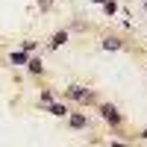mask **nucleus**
Returning a JSON list of instances; mask_svg holds the SVG:
<instances>
[{
  "label": "nucleus",
  "mask_w": 147,
  "mask_h": 147,
  "mask_svg": "<svg viewBox=\"0 0 147 147\" xmlns=\"http://www.w3.org/2000/svg\"><path fill=\"white\" fill-rule=\"evenodd\" d=\"M50 112L59 115V118H65V115H68V109H65V106H59V103H53V106H50Z\"/></svg>",
  "instance_id": "obj_6"
},
{
  "label": "nucleus",
  "mask_w": 147,
  "mask_h": 147,
  "mask_svg": "<svg viewBox=\"0 0 147 147\" xmlns=\"http://www.w3.org/2000/svg\"><path fill=\"white\" fill-rule=\"evenodd\" d=\"M100 112H103V118H106L112 127L121 124V115H118V109H115V106H109V103H106V106H100Z\"/></svg>",
  "instance_id": "obj_2"
},
{
  "label": "nucleus",
  "mask_w": 147,
  "mask_h": 147,
  "mask_svg": "<svg viewBox=\"0 0 147 147\" xmlns=\"http://www.w3.org/2000/svg\"><path fill=\"white\" fill-rule=\"evenodd\" d=\"M103 9H106V15H115V12H118V3H115V0H103Z\"/></svg>",
  "instance_id": "obj_5"
},
{
  "label": "nucleus",
  "mask_w": 147,
  "mask_h": 147,
  "mask_svg": "<svg viewBox=\"0 0 147 147\" xmlns=\"http://www.w3.org/2000/svg\"><path fill=\"white\" fill-rule=\"evenodd\" d=\"M141 138H147V129H144V132H141Z\"/></svg>",
  "instance_id": "obj_10"
},
{
  "label": "nucleus",
  "mask_w": 147,
  "mask_h": 147,
  "mask_svg": "<svg viewBox=\"0 0 147 147\" xmlns=\"http://www.w3.org/2000/svg\"><path fill=\"white\" fill-rule=\"evenodd\" d=\"M68 94L74 97V100H80V103H88V100H94V94H91V91H85L82 85H71V88H68Z\"/></svg>",
  "instance_id": "obj_1"
},
{
  "label": "nucleus",
  "mask_w": 147,
  "mask_h": 147,
  "mask_svg": "<svg viewBox=\"0 0 147 147\" xmlns=\"http://www.w3.org/2000/svg\"><path fill=\"white\" fill-rule=\"evenodd\" d=\"M85 124H88V118H85V115H71V127H77V129H82Z\"/></svg>",
  "instance_id": "obj_3"
},
{
  "label": "nucleus",
  "mask_w": 147,
  "mask_h": 147,
  "mask_svg": "<svg viewBox=\"0 0 147 147\" xmlns=\"http://www.w3.org/2000/svg\"><path fill=\"white\" fill-rule=\"evenodd\" d=\"M65 41H68V32H56V35H53V41H50V47H62Z\"/></svg>",
  "instance_id": "obj_4"
},
{
  "label": "nucleus",
  "mask_w": 147,
  "mask_h": 147,
  "mask_svg": "<svg viewBox=\"0 0 147 147\" xmlns=\"http://www.w3.org/2000/svg\"><path fill=\"white\" fill-rule=\"evenodd\" d=\"M103 47H106V50H118L121 41H118V38H106V41H103Z\"/></svg>",
  "instance_id": "obj_7"
},
{
  "label": "nucleus",
  "mask_w": 147,
  "mask_h": 147,
  "mask_svg": "<svg viewBox=\"0 0 147 147\" xmlns=\"http://www.w3.org/2000/svg\"><path fill=\"white\" fill-rule=\"evenodd\" d=\"M12 62L15 65H27V53H12Z\"/></svg>",
  "instance_id": "obj_8"
},
{
  "label": "nucleus",
  "mask_w": 147,
  "mask_h": 147,
  "mask_svg": "<svg viewBox=\"0 0 147 147\" xmlns=\"http://www.w3.org/2000/svg\"><path fill=\"white\" fill-rule=\"evenodd\" d=\"M32 74H41V59H32V62H27Z\"/></svg>",
  "instance_id": "obj_9"
}]
</instances>
